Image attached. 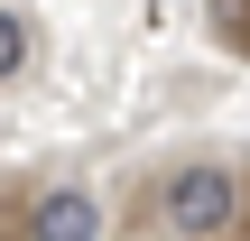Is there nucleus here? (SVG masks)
<instances>
[{"mask_svg": "<svg viewBox=\"0 0 250 241\" xmlns=\"http://www.w3.org/2000/svg\"><path fill=\"white\" fill-rule=\"evenodd\" d=\"M167 232H186V241H223L232 223H241V204H250V186L232 176V167H213V158H195V167H176L167 176Z\"/></svg>", "mask_w": 250, "mask_h": 241, "instance_id": "nucleus-1", "label": "nucleus"}, {"mask_svg": "<svg viewBox=\"0 0 250 241\" xmlns=\"http://www.w3.org/2000/svg\"><path fill=\"white\" fill-rule=\"evenodd\" d=\"M93 232H102V204L83 186H46L28 204V241H93Z\"/></svg>", "mask_w": 250, "mask_h": 241, "instance_id": "nucleus-2", "label": "nucleus"}, {"mask_svg": "<svg viewBox=\"0 0 250 241\" xmlns=\"http://www.w3.org/2000/svg\"><path fill=\"white\" fill-rule=\"evenodd\" d=\"M28 56H37V37H28V19H19V9H0V84H9V74H19Z\"/></svg>", "mask_w": 250, "mask_h": 241, "instance_id": "nucleus-3", "label": "nucleus"}, {"mask_svg": "<svg viewBox=\"0 0 250 241\" xmlns=\"http://www.w3.org/2000/svg\"><path fill=\"white\" fill-rule=\"evenodd\" d=\"M213 28H223V46L250 56V0H213Z\"/></svg>", "mask_w": 250, "mask_h": 241, "instance_id": "nucleus-4", "label": "nucleus"}]
</instances>
